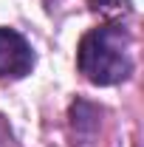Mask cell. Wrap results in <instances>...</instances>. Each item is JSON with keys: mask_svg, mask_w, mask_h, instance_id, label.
Here are the masks:
<instances>
[{"mask_svg": "<svg viewBox=\"0 0 144 147\" xmlns=\"http://www.w3.org/2000/svg\"><path fill=\"white\" fill-rule=\"evenodd\" d=\"M79 71L93 85H116L133 71V42L124 26L110 23L90 28L79 42Z\"/></svg>", "mask_w": 144, "mask_h": 147, "instance_id": "cell-1", "label": "cell"}, {"mask_svg": "<svg viewBox=\"0 0 144 147\" xmlns=\"http://www.w3.org/2000/svg\"><path fill=\"white\" fill-rule=\"evenodd\" d=\"M34 65V51L26 42V37L0 28V79H20L31 71Z\"/></svg>", "mask_w": 144, "mask_h": 147, "instance_id": "cell-2", "label": "cell"}, {"mask_svg": "<svg viewBox=\"0 0 144 147\" xmlns=\"http://www.w3.org/2000/svg\"><path fill=\"white\" fill-rule=\"evenodd\" d=\"M96 3V9H110V6H119L122 0H93Z\"/></svg>", "mask_w": 144, "mask_h": 147, "instance_id": "cell-3", "label": "cell"}]
</instances>
